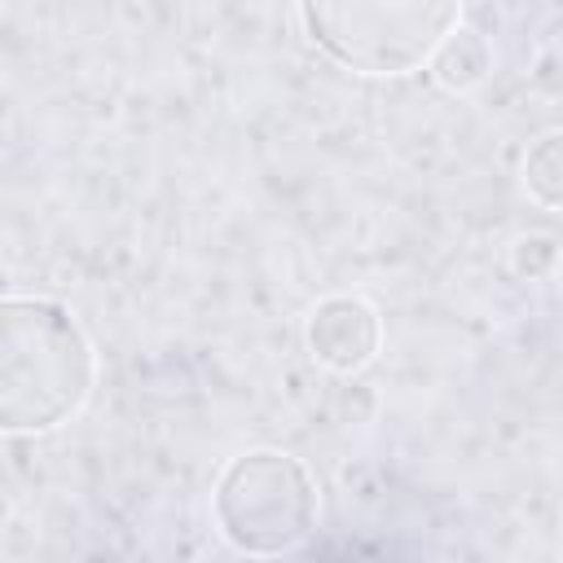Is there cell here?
<instances>
[{
	"label": "cell",
	"mask_w": 563,
	"mask_h": 563,
	"mask_svg": "<svg viewBox=\"0 0 563 563\" xmlns=\"http://www.w3.org/2000/svg\"><path fill=\"white\" fill-rule=\"evenodd\" d=\"M303 339L317 365L352 374L369 365V356L378 352V312L356 295H330L312 308Z\"/></svg>",
	"instance_id": "cell-4"
},
{
	"label": "cell",
	"mask_w": 563,
	"mask_h": 563,
	"mask_svg": "<svg viewBox=\"0 0 563 563\" xmlns=\"http://www.w3.org/2000/svg\"><path fill=\"white\" fill-rule=\"evenodd\" d=\"M431 70H435V79H440L444 88L466 92V88H475V84L493 70V48H488V40H484L479 31L457 26V31L435 48Z\"/></svg>",
	"instance_id": "cell-5"
},
{
	"label": "cell",
	"mask_w": 563,
	"mask_h": 563,
	"mask_svg": "<svg viewBox=\"0 0 563 563\" xmlns=\"http://www.w3.org/2000/svg\"><path fill=\"white\" fill-rule=\"evenodd\" d=\"M523 185L537 202L563 207V132H545L523 154Z\"/></svg>",
	"instance_id": "cell-6"
},
{
	"label": "cell",
	"mask_w": 563,
	"mask_h": 563,
	"mask_svg": "<svg viewBox=\"0 0 563 563\" xmlns=\"http://www.w3.org/2000/svg\"><path fill=\"white\" fill-rule=\"evenodd\" d=\"M92 391V343L70 308L9 295L0 308V427L53 431Z\"/></svg>",
	"instance_id": "cell-1"
},
{
	"label": "cell",
	"mask_w": 563,
	"mask_h": 563,
	"mask_svg": "<svg viewBox=\"0 0 563 563\" xmlns=\"http://www.w3.org/2000/svg\"><path fill=\"white\" fill-rule=\"evenodd\" d=\"M216 528L238 554L273 559L295 550L317 523V484L282 449H251L216 479Z\"/></svg>",
	"instance_id": "cell-3"
},
{
	"label": "cell",
	"mask_w": 563,
	"mask_h": 563,
	"mask_svg": "<svg viewBox=\"0 0 563 563\" xmlns=\"http://www.w3.org/2000/svg\"><path fill=\"white\" fill-rule=\"evenodd\" d=\"M299 18L317 48L361 75H405L427 66L435 48L462 26V9L449 0L303 4Z\"/></svg>",
	"instance_id": "cell-2"
}]
</instances>
